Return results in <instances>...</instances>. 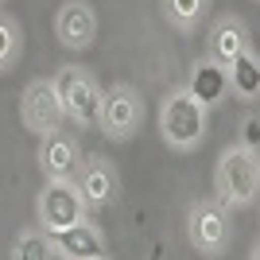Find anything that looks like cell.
Wrapping results in <instances>:
<instances>
[{
	"label": "cell",
	"instance_id": "obj_1",
	"mask_svg": "<svg viewBox=\"0 0 260 260\" xmlns=\"http://www.w3.org/2000/svg\"><path fill=\"white\" fill-rule=\"evenodd\" d=\"M159 128H163V140L171 148H198L202 136H206V109L198 105L186 89H175L171 98L163 101V113H159Z\"/></svg>",
	"mask_w": 260,
	"mask_h": 260
},
{
	"label": "cell",
	"instance_id": "obj_2",
	"mask_svg": "<svg viewBox=\"0 0 260 260\" xmlns=\"http://www.w3.org/2000/svg\"><path fill=\"white\" fill-rule=\"evenodd\" d=\"M54 93H58V101H62V113L74 120V124H82V128L98 124V117H101V89H98V82H93L82 66L58 70Z\"/></svg>",
	"mask_w": 260,
	"mask_h": 260
},
{
	"label": "cell",
	"instance_id": "obj_3",
	"mask_svg": "<svg viewBox=\"0 0 260 260\" xmlns=\"http://www.w3.org/2000/svg\"><path fill=\"white\" fill-rule=\"evenodd\" d=\"M256 186H260L256 152L233 148V152L221 155V163H217V194H221V206H249L252 198H256Z\"/></svg>",
	"mask_w": 260,
	"mask_h": 260
},
{
	"label": "cell",
	"instance_id": "obj_4",
	"mask_svg": "<svg viewBox=\"0 0 260 260\" xmlns=\"http://www.w3.org/2000/svg\"><path fill=\"white\" fill-rule=\"evenodd\" d=\"M140 117H144V109H140V93L132 86H113L101 93V132H105L109 140H128L132 132L140 128Z\"/></svg>",
	"mask_w": 260,
	"mask_h": 260
},
{
	"label": "cell",
	"instance_id": "obj_5",
	"mask_svg": "<svg viewBox=\"0 0 260 260\" xmlns=\"http://www.w3.org/2000/svg\"><path fill=\"white\" fill-rule=\"evenodd\" d=\"M20 120L27 124V132H39V136H51V132L62 128V101H58V93H54V82H47V78H39V82H31V86L23 89L20 98Z\"/></svg>",
	"mask_w": 260,
	"mask_h": 260
},
{
	"label": "cell",
	"instance_id": "obj_6",
	"mask_svg": "<svg viewBox=\"0 0 260 260\" xmlns=\"http://www.w3.org/2000/svg\"><path fill=\"white\" fill-rule=\"evenodd\" d=\"M86 217V202L78 194V186L66 179V183H47L43 194H39V221H43L47 233L54 229H66Z\"/></svg>",
	"mask_w": 260,
	"mask_h": 260
},
{
	"label": "cell",
	"instance_id": "obj_7",
	"mask_svg": "<svg viewBox=\"0 0 260 260\" xmlns=\"http://www.w3.org/2000/svg\"><path fill=\"white\" fill-rule=\"evenodd\" d=\"M54 35L70 51L93 47V39H98V16H93V8L86 0H66L58 8V16H54Z\"/></svg>",
	"mask_w": 260,
	"mask_h": 260
},
{
	"label": "cell",
	"instance_id": "obj_8",
	"mask_svg": "<svg viewBox=\"0 0 260 260\" xmlns=\"http://www.w3.org/2000/svg\"><path fill=\"white\" fill-rule=\"evenodd\" d=\"M39 167H43L47 183H66L74 179L78 167H82V152H78L74 136H66L62 128L43 136V148H39Z\"/></svg>",
	"mask_w": 260,
	"mask_h": 260
},
{
	"label": "cell",
	"instance_id": "obj_9",
	"mask_svg": "<svg viewBox=\"0 0 260 260\" xmlns=\"http://www.w3.org/2000/svg\"><path fill=\"white\" fill-rule=\"evenodd\" d=\"M47 237H51V245L66 260H105V241H101V233L89 225L86 217L74 221V225H66V229H54Z\"/></svg>",
	"mask_w": 260,
	"mask_h": 260
},
{
	"label": "cell",
	"instance_id": "obj_10",
	"mask_svg": "<svg viewBox=\"0 0 260 260\" xmlns=\"http://www.w3.org/2000/svg\"><path fill=\"white\" fill-rule=\"evenodd\" d=\"M190 241H194L202 252H221L229 241V217L221 206L214 202H202V206L190 210Z\"/></svg>",
	"mask_w": 260,
	"mask_h": 260
},
{
	"label": "cell",
	"instance_id": "obj_11",
	"mask_svg": "<svg viewBox=\"0 0 260 260\" xmlns=\"http://www.w3.org/2000/svg\"><path fill=\"white\" fill-rule=\"evenodd\" d=\"M70 183L78 186V194H82V202H86V206H105L109 198L117 194V175H113V167H109L105 159L82 163Z\"/></svg>",
	"mask_w": 260,
	"mask_h": 260
},
{
	"label": "cell",
	"instance_id": "obj_12",
	"mask_svg": "<svg viewBox=\"0 0 260 260\" xmlns=\"http://www.w3.org/2000/svg\"><path fill=\"white\" fill-rule=\"evenodd\" d=\"M225 66H217L214 58H202V62H194V70H190V82H186V93L198 101L202 109L217 105V101L225 98Z\"/></svg>",
	"mask_w": 260,
	"mask_h": 260
},
{
	"label": "cell",
	"instance_id": "obj_13",
	"mask_svg": "<svg viewBox=\"0 0 260 260\" xmlns=\"http://www.w3.org/2000/svg\"><path fill=\"white\" fill-rule=\"evenodd\" d=\"M241 51H249V31H245V23L221 20L214 27V35H210V58H214L217 66H229Z\"/></svg>",
	"mask_w": 260,
	"mask_h": 260
},
{
	"label": "cell",
	"instance_id": "obj_14",
	"mask_svg": "<svg viewBox=\"0 0 260 260\" xmlns=\"http://www.w3.org/2000/svg\"><path fill=\"white\" fill-rule=\"evenodd\" d=\"M225 82L237 89L245 101L256 98V93H260V62H256V54H252V51H241L237 58L225 66Z\"/></svg>",
	"mask_w": 260,
	"mask_h": 260
},
{
	"label": "cell",
	"instance_id": "obj_15",
	"mask_svg": "<svg viewBox=\"0 0 260 260\" xmlns=\"http://www.w3.org/2000/svg\"><path fill=\"white\" fill-rule=\"evenodd\" d=\"M54 256V245L47 233L31 229V233H20L16 237V249H12V260H51Z\"/></svg>",
	"mask_w": 260,
	"mask_h": 260
},
{
	"label": "cell",
	"instance_id": "obj_16",
	"mask_svg": "<svg viewBox=\"0 0 260 260\" xmlns=\"http://www.w3.org/2000/svg\"><path fill=\"white\" fill-rule=\"evenodd\" d=\"M16 54H20V27L12 16H0V74L16 62Z\"/></svg>",
	"mask_w": 260,
	"mask_h": 260
},
{
	"label": "cell",
	"instance_id": "obj_17",
	"mask_svg": "<svg viewBox=\"0 0 260 260\" xmlns=\"http://www.w3.org/2000/svg\"><path fill=\"white\" fill-rule=\"evenodd\" d=\"M202 8H206V0H167V16L175 27H194Z\"/></svg>",
	"mask_w": 260,
	"mask_h": 260
},
{
	"label": "cell",
	"instance_id": "obj_18",
	"mask_svg": "<svg viewBox=\"0 0 260 260\" xmlns=\"http://www.w3.org/2000/svg\"><path fill=\"white\" fill-rule=\"evenodd\" d=\"M256 144H260V117L249 113V117L241 120V148H245V152H256Z\"/></svg>",
	"mask_w": 260,
	"mask_h": 260
}]
</instances>
